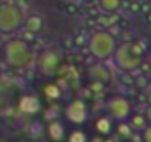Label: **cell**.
I'll use <instances>...</instances> for the list:
<instances>
[{"label": "cell", "mask_w": 151, "mask_h": 142, "mask_svg": "<svg viewBox=\"0 0 151 142\" xmlns=\"http://www.w3.org/2000/svg\"><path fill=\"white\" fill-rule=\"evenodd\" d=\"M132 126L130 124H126L124 121H119V124H117V133L121 135V137H124V138H128V137H132Z\"/></svg>", "instance_id": "16"}, {"label": "cell", "mask_w": 151, "mask_h": 142, "mask_svg": "<svg viewBox=\"0 0 151 142\" xmlns=\"http://www.w3.org/2000/svg\"><path fill=\"white\" fill-rule=\"evenodd\" d=\"M66 117L73 124H82L87 119V105L82 100H75L66 107Z\"/></svg>", "instance_id": "7"}, {"label": "cell", "mask_w": 151, "mask_h": 142, "mask_svg": "<svg viewBox=\"0 0 151 142\" xmlns=\"http://www.w3.org/2000/svg\"><path fill=\"white\" fill-rule=\"evenodd\" d=\"M0 142H2V140H0Z\"/></svg>", "instance_id": "20"}, {"label": "cell", "mask_w": 151, "mask_h": 142, "mask_svg": "<svg viewBox=\"0 0 151 142\" xmlns=\"http://www.w3.org/2000/svg\"><path fill=\"white\" fill-rule=\"evenodd\" d=\"M116 37L109 30H98L89 37V50L98 60H105L114 55L116 52Z\"/></svg>", "instance_id": "3"}, {"label": "cell", "mask_w": 151, "mask_h": 142, "mask_svg": "<svg viewBox=\"0 0 151 142\" xmlns=\"http://www.w3.org/2000/svg\"><path fill=\"white\" fill-rule=\"evenodd\" d=\"M68 142H87V135L82 130H73L68 137Z\"/></svg>", "instance_id": "14"}, {"label": "cell", "mask_w": 151, "mask_h": 142, "mask_svg": "<svg viewBox=\"0 0 151 142\" xmlns=\"http://www.w3.org/2000/svg\"><path fill=\"white\" fill-rule=\"evenodd\" d=\"M142 138H144V142H151V124L142 128Z\"/></svg>", "instance_id": "17"}, {"label": "cell", "mask_w": 151, "mask_h": 142, "mask_svg": "<svg viewBox=\"0 0 151 142\" xmlns=\"http://www.w3.org/2000/svg\"><path fill=\"white\" fill-rule=\"evenodd\" d=\"M96 131L100 135H109L112 131V117H109V115L98 117V121H96Z\"/></svg>", "instance_id": "10"}, {"label": "cell", "mask_w": 151, "mask_h": 142, "mask_svg": "<svg viewBox=\"0 0 151 142\" xmlns=\"http://www.w3.org/2000/svg\"><path fill=\"white\" fill-rule=\"evenodd\" d=\"M130 126H132V128H139V130H142V128L146 126V115H144V114H135V115H132Z\"/></svg>", "instance_id": "15"}, {"label": "cell", "mask_w": 151, "mask_h": 142, "mask_svg": "<svg viewBox=\"0 0 151 142\" xmlns=\"http://www.w3.org/2000/svg\"><path fill=\"white\" fill-rule=\"evenodd\" d=\"M39 100L36 96H22L20 101H18V110L22 114H27V115H34L37 110H39Z\"/></svg>", "instance_id": "8"}, {"label": "cell", "mask_w": 151, "mask_h": 142, "mask_svg": "<svg viewBox=\"0 0 151 142\" xmlns=\"http://www.w3.org/2000/svg\"><path fill=\"white\" fill-rule=\"evenodd\" d=\"M25 27H27V30L29 32H39L41 29H43V18L41 16H36V14H32V16H29V18H25V23H23Z\"/></svg>", "instance_id": "11"}, {"label": "cell", "mask_w": 151, "mask_h": 142, "mask_svg": "<svg viewBox=\"0 0 151 142\" xmlns=\"http://www.w3.org/2000/svg\"><path fill=\"white\" fill-rule=\"evenodd\" d=\"M2 55H4L6 64L14 67V69L27 67L34 59V52H32V48L29 46V43L25 39H11V41H7L4 44Z\"/></svg>", "instance_id": "1"}, {"label": "cell", "mask_w": 151, "mask_h": 142, "mask_svg": "<svg viewBox=\"0 0 151 142\" xmlns=\"http://www.w3.org/2000/svg\"><path fill=\"white\" fill-rule=\"evenodd\" d=\"M60 62V53L55 48H48L43 50L37 57V69L41 71L43 75H53Z\"/></svg>", "instance_id": "5"}, {"label": "cell", "mask_w": 151, "mask_h": 142, "mask_svg": "<svg viewBox=\"0 0 151 142\" xmlns=\"http://www.w3.org/2000/svg\"><path fill=\"white\" fill-rule=\"evenodd\" d=\"M25 23V13L16 4H0V32H14Z\"/></svg>", "instance_id": "4"}, {"label": "cell", "mask_w": 151, "mask_h": 142, "mask_svg": "<svg viewBox=\"0 0 151 142\" xmlns=\"http://www.w3.org/2000/svg\"><path fill=\"white\" fill-rule=\"evenodd\" d=\"M43 93H45V96L50 100V101H55V100H59L60 98V87L57 85V84H46L45 85V89H43Z\"/></svg>", "instance_id": "12"}, {"label": "cell", "mask_w": 151, "mask_h": 142, "mask_svg": "<svg viewBox=\"0 0 151 142\" xmlns=\"http://www.w3.org/2000/svg\"><path fill=\"white\" fill-rule=\"evenodd\" d=\"M100 6H101L103 11L112 13V11H117V9H119L121 0H100Z\"/></svg>", "instance_id": "13"}, {"label": "cell", "mask_w": 151, "mask_h": 142, "mask_svg": "<svg viewBox=\"0 0 151 142\" xmlns=\"http://www.w3.org/2000/svg\"><path fill=\"white\" fill-rule=\"evenodd\" d=\"M107 108H109L110 117L116 119V121H126V119L132 115V105H130V101H128L126 98H123V96H114V98L109 101Z\"/></svg>", "instance_id": "6"}, {"label": "cell", "mask_w": 151, "mask_h": 142, "mask_svg": "<svg viewBox=\"0 0 151 142\" xmlns=\"http://www.w3.org/2000/svg\"><path fill=\"white\" fill-rule=\"evenodd\" d=\"M112 57H114L117 67H121L124 71H133L142 62V48L137 43H123V44L116 46V52Z\"/></svg>", "instance_id": "2"}, {"label": "cell", "mask_w": 151, "mask_h": 142, "mask_svg": "<svg viewBox=\"0 0 151 142\" xmlns=\"http://www.w3.org/2000/svg\"><path fill=\"white\" fill-rule=\"evenodd\" d=\"M144 115H146V119L151 123V107H147V108H146V114H144Z\"/></svg>", "instance_id": "18"}, {"label": "cell", "mask_w": 151, "mask_h": 142, "mask_svg": "<svg viewBox=\"0 0 151 142\" xmlns=\"http://www.w3.org/2000/svg\"><path fill=\"white\" fill-rule=\"evenodd\" d=\"M103 142H116L114 138H107V140H103Z\"/></svg>", "instance_id": "19"}, {"label": "cell", "mask_w": 151, "mask_h": 142, "mask_svg": "<svg viewBox=\"0 0 151 142\" xmlns=\"http://www.w3.org/2000/svg\"><path fill=\"white\" fill-rule=\"evenodd\" d=\"M46 131H48V135H50V138L52 140H55V142H60L62 138H64V124L59 121V119H52L50 123H48V126H46Z\"/></svg>", "instance_id": "9"}]
</instances>
